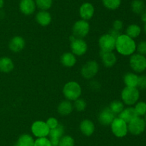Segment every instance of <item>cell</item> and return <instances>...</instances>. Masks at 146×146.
Listing matches in <instances>:
<instances>
[{
	"label": "cell",
	"instance_id": "obj_1",
	"mask_svg": "<svg viewBox=\"0 0 146 146\" xmlns=\"http://www.w3.org/2000/svg\"><path fill=\"white\" fill-rule=\"evenodd\" d=\"M115 49L117 52L122 55H132L136 50V44L133 39L126 34H121L116 39Z\"/></svg>",
	"mask_w": 146,
	"mask_h": 146
},
{
	"label": "cell",
	"instance_id": "obj_2",
	"mask_svg": "<svg viewBox=\"0 0 146 146\" xmlns=\"http://www.w3.org/2000/svg\"><path fill=\"white\" fill-rule=\"evenodd\" d=\"M81 87L78 82L74 81L68 82L63 88V93L66 100L69 101H75L78 99L81 94Z\"/></svg>",
	"mask_w": 146,
	"mask_h": 146
},
{
	"label": "cell",
	"instance_id": "obj_3",
	"mask_svg": "<svg viewBox=\"0 0 146 146\" xmlns=\"http://www.w3.org/2000/svg\"><path fill=\"white\" fill-rule=\"evenodd\" d=\"M140 92L137 87H125L121 92L123 102L127 105H133L139 100Z\"/></svg>",
	"mask_w": 146,
	"mask_h": 146
},
{
	"label": "cell",
	"instance_id": "obj_4",
	"mask_svg": "<svg viewBox=\"0 0 146 146\" xmlns=\"http://www.w3.org/2000/svg\"><path fill=\"white\" fill-rule=\"evenodd\" d=\"M71 50L73 54L76 56H82L86 52L88 45L83 39L77 38L74 35L70 37Z\"/></svg>",
	"mask_w": 146,
	"mask_h": 146
},
{
	"label": "cell",
	"instance_id": "obj_5",
	"mask_svg": "<svg viewBox=\"0 0 146 146\" xmlns=\"http://www.w3.org/2000/svg\"><path fill=\"white\" fill-rule=\"evenodd\" d=\"M111 130L114 135L118 137H123L128 133V123L120 117H115L111 124Z\"/></svg>",
	"mask_w": 146,
	"mask_h": 146
},
{
	"label": "cell",
	"instance_id": "obj_6",
	"mask_svg": "<svg viewBox=\"0 0 146 146\" xmlns=\"http://www.w3.org/2000/svg\"><path fill=\"white\" fill-rule=\"evenodd\" d=\"M130 66L135 72H143L146 70V57L142 54H133L130 58Z\"/></svg>",
	"mask_w": 146,
	"mask_h": 146
},
{
	"label": "cell",
	"instance_id": "obj_7",
	"mask_svg": "<svg viewBox=\"0 0 146 146\" xmlns=\"http://www.w3.org/2000/svg\"><path fill=\"white\" fill-rule=\"evenodd\" d=\"M90 31V24L84 19L76 21L72 28L73 35L77 38L83 39L86 37Z\"/></svg>",
	"mask_w": 146,
	"mask_h": 146
},
{
	"label": "cell",
	"instance_id": "obj_8",
	"mask_svg": "<svg viewBox=\"0 0 146 146\" xmlns=\"http://www.w3.org/2000/svg\"><path fill=\"white\" fill-rule=\"evenodd\" d=\"M146 123L144 119L138 116L135 119L128 123V130L130 133L133 135H139L145 130Z\"/></svg>",
	"mask_w": 146,
	"mask_h": 146
},
{
	"label": "cell",
	"instance_id": "obj_9",
	"mask_svg": "<svg viewBox=\"0 0 146 146\" xmlns=\"http://www.w3.org/2000/svg\"><path fill=\"white\" fill-rule=\"evenodd\" d=\"M99 66L97 62L94 60L88 61L84 64L81 70V75L86 80H90L92 79L96 75L98 72Z\"/></svg>",
	"mask_w": 146,
	"mask_h": 146
},
{
	"label": "cell",
	"instance_id": "obj_10",
	"mask_svg": "<svg viewBox=\"0 0 146 146\" xmlns=\"http://www.w3.org/2000/svg\"><path fill=\"white\" fill-rule=\"evenodd\" d=\"M31 133L37 138L38 137H46L48 136L50 129L46 125V122L37 120L32 124L31 127Z\"/></svg>",
	"mask_w": 146,
	"mask_h": 146
},
{
	"label": "cell",
	"instance_id": "obj_11",
	"mask_svg": "<svg viewBox=\"0 0 146 146\" xmlns=\"http://www.w3.org/2000/svg\"><path fill=\"white\" fill-rule=\"evenodd\" d=\"M115 42L116 39L110 34H103L98 40V45H99L101 51L102 52H113L115 49Z\"/></svg>",
	"mask_w": 146,
	"mask_h": 146
},
{
	"label": "cell",
	"instance_id": "obj_12",
	"mask_svg": "<svg viewBox=\"0 0 146 146\" xmlns=\"http://www.w3.org/2000/svg\"><path fill=\"white\" fill-rule=\"evenodd\" d=\"M115 118V115L111 111L109 107H105L103 109L98 115V121L104 126L111 125Z\"/></svg>",
	"mask_w": 146,
	"mask_h": 146
},
{
	"label": "cell",
	"instance_id": "obj_13",
	"mask_svg": "<svg viewBox=\"0 0 146 146\" xmlns=\"http://www.w3.org/2000/svg\"><path fill=\"white\" fill-rule=\"evenodd\" d=\"M95 12V9L92 4L89 2H85L81 4L79 9V14L81 19L86 21L91 19Z\"/></svg>",
	"mask_w": 146,
	"mask_h": 146
},
{
	"label": "cell",
	"instance_id": "obj_14",
	"mask_svg": "<svg viewBox=\"0 0 146 146\" xmlns=\"http://www.w3.org/2000/svg\"><path fill=\"white\" fill-rule=\"evenodd\" d=\"M19 7L21 12L27 16L34 13L36 8L34 0H21Z\"/></svg>",
	"mask_w": 146,
	"mask_h": 146
},
{
	"label": "cell",
	"instance_id": "obj_15",
	"mask_svg": "<svg viewBox=\"0 0 146 146\" xmlns=\"http://www.w3.org/2000/svg\"><path fill=\"white\" fill-rule=\"evenodd\" d=\"M25 47V40L22 37L15 36L10 40L9 47L13 52H19Z\"/></svg>",
	"mask_w": 146,
	"mask_h": 146
},
{
	"label": "cell",
	"instance_id": "obj_16",
	"mask_svg": "<svg viewBox=\"0 0 146 146\" xmlns=\"http://www.w3.org/2000/svg\"><path fill=\"white\" fill-rule=\"evenodd\" d=\"M101 57L103 64L106 67H111L116 63L117 58L115 54L113 52L101 51Z\"/></svg>",
	"mask_w": 146,
	"mask_h": 146
},
{
	"label": "cell",
	"instance_id": "obj_17",
	"mask_svg": "<svg viewBox=\"0 0 146 146\" xmlns=\"http://www.w3.org/2000/svg\"><path fill=\"white\" fill-rule=\"evenodd\" d=\"M36 21L43 27L48 26L51 21V15L48 11L41 10L36 15Z\"/></svg>",
	"mask_w": 146,
	"mask_h": 146
},
{
	"label": "cell",
	"instance_id": "obj_18",
	"mask_svg": "<svg viewBox=\"0 0 146 146\" xmlns=\"http://www.w3.org/2000/svg\"><path fill=\"white\" fill-rule=\"evenodd\" d=\"M80 130L86 136L92 135L95 131V125L91 120L88 119L84 120L80 124Z\"/></svg>",
	"mask_w": 146,
	"mask_h": 146
},
{
	"label": "cell",
	"instance_id": "obj_19",
	"mask_svg": "<svg viewBox=\"0 0 146 146\" xmlns=\"http://www.w3.org/2000/svg\"><path fill=\"white\" fill-rule=\"evenodd\" d=\"M73 110H74V105L71 103V102L68 100H64L61 102H60L58 107H57L58 113L63 116H66L70 115L72 113Z\"/></svg>",
	"mask_w": 146,
	"mask_h": 146
},
{
	"label": "cell",
	"instance_id": "obj_20",
	"mask_svg": "<svg viewBox=\"0 0 146 146\" xmlns=\"http://www.w3.org/2000/svg\"><path fill=\"white\" fill-rule=\"evenodd\" d=\"M137 117H138V115H137L134 107H130L123 109V110L119 114L118 117L122 119L126 123H129L130 122L132 121L133 119H135Z\"/></svg>",
	"mask_w": 146,
	"mask_h": 146
},
{
	"label": "cell",
	"instance_id": "obj_21",
	"mask_svg": "<svg viewBox=\"0 0 146 146\" xmlns=\"http://www.w3.org/2000/svg\"><path fill=\"white\" fill-rule=\"evenodd\" d=\"M14 67V62L11 58L7 57H3L0 58V72L9 73L12 71Z\"/></svg>",
	"mask_w": 146,
	"mask_h": 146
},
{
	"label": "cell",
	"instance_id": "obj_22",
	"mask_svg": "<svg viewBox=\"0 0 146 146\" xmlns=\"http://www.w3.org/2000/svg\"><path fill=\"white\" fill-rule=\"evenodd\" d=\"M61 62L65 67H71L76 63V58L72 52H66L61 56Z\"/></svg>",
	"mask_w": 146,
	"mask_h": 146
},
{
	"label": "cell",
	"instance_id": "obj_23",
	"mask_svg": "<svg viewBox=\"0 0 146 146\" xmlns=\"http://www.w3.org/2000/svg\"><path fill=\"white\" fill-rule=\"evenodd\" d=\"M138 76L133 72H128L124 75L123 81L126 87H137Z\"/></svg>",
	"mask_w": 146,
	"mask_h": 146
},
{
	"label": "cell",
	"instance_id": "obj_24",
	"mask_svg": "<svg viewBox=\"0 0 146 146\" xmlns=\"http://www.w3.org/2000/svg\"><path fill=\"white\" fill-rule=\"evenodd\" d=\"M34 140L31 135L29 134H23L18 138L14 146H34Z\"/></svg>",
	"mask_w": 146,
	"mask_h": 146
},
{
	"label": "cell",
	"instance_id": "obj_25",
	"mask_svg": "<svg viewBox=\"0 0 146 146\" xmlns=\"http://www.w3.org/2000/svg\"><path fill=\"white\" fill-rule=\"evenodd\" d=\"M125 32H126V34H125L126 35H128L131 38L134 39L138 37L141 34V29L138 24H131L127 27Z\"/></svg>",
	"mask_w": 146,
	"mask_h": 146
},
{
	"label": "cell",
	"instance_id": "obj_26",
	"mask_svg": "<svg viewBox=\"0 0 146 146\" xmlns=\"http://www.w3.org/2000/svg\"><path fill=\"white\" fill-rule=\"evenodd\" d=\"M131 9L135 14H143L145 10V4L143 0H133L131 3Z\"/></svg>",
	"mask_w": 146,
	"mask_h": 146
},
{
	"label": "cell",
	"instance_id": "obj_27",
	"mask_svg": "<svg viewBox=\"0 0 146 146\" xmlns=\"http://www.w3.org/2000/svg\"><path fill=\"white\" fill-rule=\"evenodd\" d=\"M64 134V127L61 124H59L54 129H51L48 136L50 138H57L60 139Z\"/></svg>",
	"mask_w": 146,
	"mask_h": 146
},
{
	"label": "cell",
	"instance_id": "obj_28",
	"mask_svg": "<svg viewBox=\"0 0 146 146\" xmlns=\"http://www.w3.org/2000/svg\"><path fill=\"white\" fill-rule=\"evenodd\" d=\"M109 108L116 115H119L123 110L124 104L123 102L120 100H114L110 104Z\"/></svg>",
	"mask_w": 146,
	"mask_h": 146
},
{
	"label": "cell",
	"instance_id": "obj_29",
	"mask_svg": "<svg viewBox=\"0 0 146 146\" xmlns=\"http://www.w3.org/2000/svg\"><path fill=\"white\" fill-rule=\"evenodd\" d=\"M106 8L110 10H115L121 6V0H102Z\"/></svg>",
	"mask_w": 146,
	"mask_h": 146
},
{
	"label": "cell",
	"instance_id": "obj_30",
	"mask_svg": "<svg viewBox=\"0 0 146 146\" xmlns=\"http://www.w3.org/2000/svg\"><path fill=\"white\" fill-rule=\"evenodd\" d=\"M36 6L41 10L47 11L51 7L53 4V0H34Z\"/></svg>",
	"mask_w": 146,
	"mask_h": 146
},
{
	"label": "cell",
	"instance_id": "obj_31",
	"mask_svg": "<svg viewBox=\"0 0 146 146\" xmlns=\"http://www.w3.org/2000/svg\"><path fill=\"white\" fill-rule=\"evenodd\" d=\"M58 146H74V139L70 135H64L60 138Z\"/></svg>",
	"mask_w": 146,
	"mask_h": 146
},
{
	"label": "cell",
	"instance_id": "obj_32",
	"mask_svg": "<svg viewBox=\"0 0 146 146\" xmlns=\"http://www.w3.org/2000/svg\"><path fill=\"white\" fill-rule=\"evenodd\" d=\"M135 112H136L138 116H143L146 114V102H138L136 103L135 107Z\"/></svg>",
	"mask_w": 146,
	"mask_h": 146
},
{
	"label": "cell",
	"instance_id": "obj_33",
	"mask_svg": "<svg viewBox=\"0 0 146 146\" xmlns=\"http://www.w3.org/2000/svg\"><path fill=\"white\" fill-rule=\"evenodd\" d=\"M74 108H75L77 111L78 112H81L84 111L86 108V102L83 99H77L74 101Z\"/></svg>",
	"mask_w": 146,
	"mask_h": 146
},
{
	"label": "cell",
	"instance_id": "obj_34",
	"mask_svg": "<svg viewBox=\"0 0 146 146\" xmlns=\"http://www.w3.org/2000/svg\"><path fill=\"white\" fill-rule=\"evenodd\" d=\"M34 146H52L48 138L46 137H38L34 140Z\"/></svg>",
	"mask_w": 146,
	"mask_h": 146
},
{
	"label": "cell",
	"instance_id": "obj_35",
	"mask_svg": "<svg viewBox=\"0 0 146 146\" xmlns=\"http://www.w3.org/2000/svg\"><path fill=\"white\" fill-rule=\"evenodd\" d=\"M137 87L141 90H146V75L138 76V84Z\"/></svg>",
	"mask_w": 146,
	"mask_h": 146
},
{
	"label": "cell",
	"instance_id": "obj_36",
	"mask_svg": "<svg viewBox=\"0 0 146 146\" xmlns=\"http://www.w3.org/2000/svg\"><path fill=\"white\" fill-rule=\"evenodd\" d=\"M46 125H48V127H49L50 130H51V129L55 128V127H56L57 126L59 125V123H58V121L57 120V119L55 118V117H49V118L46 120Z\"/></svg>",
	"mask_w": 146,
	"mask_h": 146
},
{
	"label": "cell",
	"instance_id": "obj_37",
	"mask_svg": "<svg viewBox=\"0 0 146 146\" xmlns=\"http://www.w3.org/2000/svg\"><path fill=\"white\" fill-rule=\"evenodd\" d=\"M136 50L138 54L145 55L146 54V41H142L136 46Z\"/></svg>",
	"mask_w": 146,
	"mask_h": 146
},
{
	"label": "cell",
	"instance_id": "obj_38",
	"mask_svg": "<svg viewBox=\"0 0 146 146\" xmlns=\"http://www.w3.org/2000/svg\"><path fill=\"white\" fill-rule=\"evenodd\" d=\"M123 23L121 20L116 19L113 23V29L118 31H121V30L123 29Z\"/></svg>",
	"mask_w": 146,
	"mask_h": 146
},
{
	"label": "cell",
	"instance_id": "obj_39",
	"mask_svg": "<svg viewBox=\"0 0 146 146\" xmlns=\"http://www.w3.org/2000/svg\"><path fill=\"white\" fill-rule=\"evenodd\" d=\"M90 87L93 90H99L101 85H100V83H98L97 81H92L90 84Z\"/></svg>",
	"mask_w": 146,
	"mask_h": 146
},
{
	"label": "cell",
	"instance_id": "obj_40",
	"mask_svg": "<svg viewBox=\"0 0 146 146\" xmlns=\"http://www.w3.org/2000/svg\"><path fill=\"white\" fill-rule=\"evenodd\" d=\"M108 34H111V35L112 36V37H113L115 39L118 38V37H119V36L121 34V33H120V31H116V30L113 29H112L110 30V31H109V33H108Z\"/></svg>",
	"mask_w": 146,
	"mask_h": 146
},
{
	"label": "cell",
	"instance_id": "obj_41",
	"mask_svg": "<svg viewBox=\"0 0 146 146\" xmlns=\"http://www.w3.org/2000/svg\"><path fill=\"white\" fill-rule=\"evenodd\" d=\"M4 0H0V9H2V7H4Z\"/></svg>",
	"mask_w": 146,
	"mask_h": 146
},
{
	"label": "cell",
	"instance_id": "obj_42",
	"mask_svg": "<svg viewBox=\"0 0 146 146\" xmlns=\"http://www.w3.org/2000/svg\"><path fill=\"white\" fill-rule=\"evenodd\" d=\"M144 30H145V32L146 34V22L145 23V27H144Z\"/></svg>",
	"mask_w": 146,
	"mask_h": 146
},
{
	"label": "cell",
	"instance_id": "obj_43",
	"mask_svg": "<svg viewBox=\"0 0 146 146\" xmlns=\"http://www.w3.org/2000/svg\"><path fill=\"white\" fill-rule=\"evenodd\" d=\"M144 120H145V123H146V114H145V119H144Z\"/></svg>",
	"mask_w": 146,
	"mask_h": 146
},
{
	"label": "cell",
	"instance_id": "obj_44",
	"mask_svg": "<svg viewBox=\"0 0 146 146\" xmlns=\"http://www.w3.org/2000/svg\"><path fill=\"white\" fill-rule=\"evenodd\" d=\"M144 13H145V14H146V7H145V11Z\"/></svg>",
	"mask_w": 146,
	"mask_h": 146
}]
</instances>
